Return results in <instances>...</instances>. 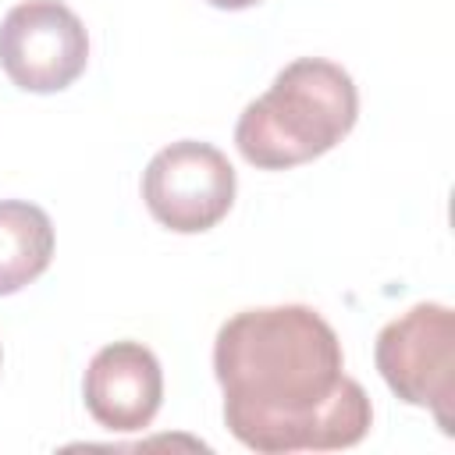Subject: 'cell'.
Wrapping results in <instances>:
<instances>
[{
  "instance_id": "1",
  "label": "cell",
  "mask_w": 455,
  "mask_h": 455,
  "mask_svg": "<svg viewBox=\"0 0 455 455\" xmlns=\"http://www.w3.org/2000/svg\"><path fill=\"white\" fill-rule=\"evenodd\" d=\"M224 423L259 455L338 451L373 427V405L345 373L334 327L313 306H259L228 316L213 338Z\"/></svg>"
},
{
  "instance_id": "7",
  "label": "cell",
  "mask_w": 455,
  "mask_h": 455,
  "mask_svg": "<svg viewBox=\"0 0 455 455\" xmlns=\"http://www.w3.org/2000/svg\"><path fill=\"white\" fill-rule=\"evenodd\" d=\"M53 259V224L43 206L0 199V295L32 284Z\"/></svg>"
},
{
  "instance_id": "5",
  "label": "cell",
  "mask_w": 455,
  "mask_h": 455,
  "mask_svg": "<svg viewBox=\"0 0 455 455\" xmlns=\"http://www.w3.org/2000/svg\"><path fill=\"white\" fill-rule=\"evenodd\" d=\"M89 64V32L60 0H21L0 21V68L25 92H60Z\"/></svg>"
},
{
  "instance_id": "2",
  "label": "cell",
  "mask_w": 455,
  "mask_h": 455,
  "mask_svg": "<svg viewBox=\"0 0 455 455\" xmlns=\"http://www.w3.org/2000/svg\"><path fill=\"white\" fill-rule=\"evenodd\" d=\"M355 117L359 92L352 75L334 60L299 57L242 110L235 146L252 167L284 171L334 149L352 132Z\"/></svg>"
},
{
  "instance_id": "8",
  "label": "cell",
  "mask_w": 455,
  "mask_h": 455,
  "mask_svg": "<svg viewBox=\"0 0 455 455\" xmlns=\"http://www.w3.org/2000/svg\"><path fill=\"white\" fill-rule=\"evenodd\" d=\"M213 7H220V11H242V7H252V4H259V0H210Z\"/></svg>"
},
{
  "instance_id": "4",
  "label": "cell",
  "mask_w": 455,
  "mask_h": 455,
  "mask_svg": "<svg viewBox=\"0 0 455 455\" xmlns=\"http://www.w3.org/2000/svg\"><path fill=\"white\" fill-rule=\"evenodd\" d=\"M142 199L153 220L178 235L210 231L235 203V167L210 142H171L146 164Z\"/></svg>"
},
{
  "instance_id": "3",
  "label": "cell",
  "mask_w": 455,
  "mask_h": 455,
  "mask_svg": "<svg viewBox=\"0 0 455 455\" xmlns=\"http://www.w3.org/2000/svg\"><path fill=\"white\" fill-rule=\"evenodd\" d=\"M384 384L409 405L430 409L437 427L451 434L455 395V313L441 302H416L380 327L373 345Z\"/></svg>"
},
{
  "instance_id": "6",
  "label": "cell",
  "mask_w": 455,
  "mask_h": 455,
  "mask_svg": "<svg viewBox=\"0 0 455 455\" xmlns=\"http://www.w3.org/2000/svg\"><path fill=\"white\" fill-rule=\"evenodd\" d=\"M82 395L89 416L103 430H146L164 402L160 359L142 341H110L89 359Z\"/></svg>"
}]
</instances>
